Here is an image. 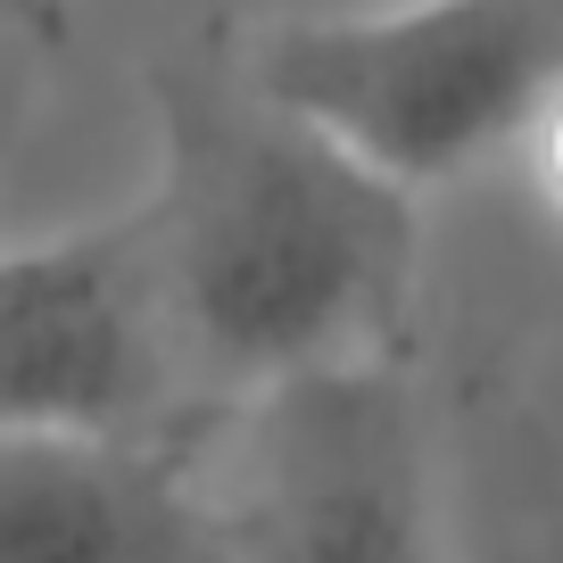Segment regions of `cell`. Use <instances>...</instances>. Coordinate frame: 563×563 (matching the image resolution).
Masks as SVG:
<instances>
[{"label": "cell", "instance_id": "1", "mask_svg": "<svg viewBox=\"0 0 563 563\" xmlns=\"http://www.w3.org/2000/svg\"><path fill=\"white\" fill-rule=\"evenodd\" d=\"M150 108L158 175L133 208L199 415L398 349L422 290V183L282 100L224 42L166 51Z\"/></svg>", "mask_w": 563, "mask_h": 563}, {"label": "cell", "instance_id": "2", "mask_svg": "<svg viewBox=\"0 0 563 563\" xmlns=\"http://www.w3.org/2000/svg\"><path fill=\"white\" fill-rule=\"evenodd\" d=\"M241 51L282 100L431 191L514 150L563 75V0H382L257 25Z\"/></svg>", "mask_w": 563, "mask_h": 563}, {"label": "cell", "instance_id": "3", "mask_svg": "<svg viewBox=\"0 0 563 563\" xmlns=\"http://www.w3.org/2000/svg\"><path fill=\"white\" fill-rule=\"evenodd\" d=\"M224 555H422V422L398 349L316 365L208 415L199 440Z\"/></svg>", "mask_w": 563, "mask_h": 563}, {"label": "cell", "instance_id": "4", "mask_svg": "<svg viewBox=\"0 0 563 563\" xmlns=\"http://www.w3.org/2000/svg\"><path fill=\"white\" fill-rule=\"evenodd\" d=\"M0 422H208L175 365L141 208L0 249Z\"/></svg>", "mask_w": 563, "mask_h": 563}, {"label": "cell", "instance_id": "5", "mask_svg": "<svg viewBox=\"0 0 563 563\" xmlns=\"http://www.w3.org/2000/svg\"><path fill=\"white\" fill-rule=\"evenodd\" d=\"M199 440H208V422H166V431L0 422V555H58V563L224 555Z\"/></svg>", "mask_w": 563, "mask_h": 563}, {"label": "cell", "instance_id": "6", "mask_svg": "<svg viewBox=\"0 0 563 563\" xmlns=\"http://www.w3.org/2000/svg\"><path fill=\"white\" fill-rule=\"evenodd\" d=\"M514 158H522V175H530V191H539V208L563 224V75L530 100V117H522V133H514Z\"/></svg>", "mask_w": 563, "mask_h": 563}, {"label": "cell", "instance_id": "7", "mask_svg": "<svg viewBox=\"0 0 563 563\" xmlns=\"http://www.w3.org/2000/svg\"><path fill=\"white\" fill-rule=\"evenodd\" d=\"M0 25H18V34H58V25H67V0H0Z\"/></svg>", "mask_w": 563, "mask_h": 563}]
</instances>
